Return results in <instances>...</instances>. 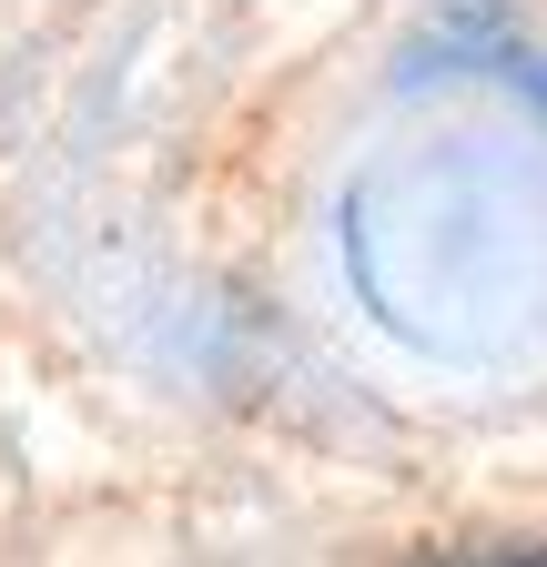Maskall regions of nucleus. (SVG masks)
Here are the masks:
<instances>
[{
    "label": "nucleus",
    "mask_w": 547,
    "mask_h": 567,
    "mask_svg": "<svg viewBox=\"0 0 547 567\" xmlns=\"http://www.w3.org/2000/svg\"><path fill=\"white\" fill-rule=\"evenodd\" d=\"M345 274L385 334L456 375L547 365V132L446 112L345 193Z\"/></svg>",
    "instance_id": "obj_1"
}]
</instances>
